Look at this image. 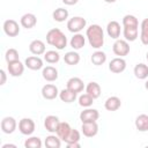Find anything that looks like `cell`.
I'll return each instance as SVG.
<instances>
[{"instance_id":"cell-1","label":"cell","mask_w":148,"mask_h":148,"mask_svg":"<svg viewBox=\"0 0 148 148\" xmlns=\"http://www.w3.org/2000/svg\"><path fill=\"white\" fill-rule=\"evenodd\" d=\"M87 37L92 47L98 49V47L103 46V43H104L103 30L98 24H91L87 29Z\"/></svg>"},{"instance_id":"cell-2","label":"cell","mask_w":148,"mask_h":148,"mask_svg":"<svg viewBox=\"0 0 148 148\" xmlns=\"http://www.w3.org/2000/svg\"><path fill=\"white\" fill-rule=\"evenodd\" d=\"M86 27V20L80 16H75L67 22V28L72 32H77Z\"/></svg>"},{"instance_id":"cell-3","label":"cell","mask_w":148,"mask_h":148,"mask_svg":"<svg viewBox=\"0 0 148 148\" xmlns=\"http://www.w3.org/2000/svg\"><path fill=\"white\" fill-rule=\"evenodd\" d=\"M18 130L22 134L29 135L35 131V123L30 118H23L18 123Z\"/></svg>"},{"instance_id":"cell-4","label":"cell","mask_w":148,"mask_h":148,"mask_svg":"<svg viewBox=\"0 0 148 148\" xmlns=\"http://www.w3.org/2000/svg\"><path fill=\"white\" fill-rule=\"evenodd\" d=\"M113 52L116 56H119V57H123V56H126L128 52H130V45L126 40H123V39H118L116 40V43L113 44V47H112Z\"/></svg>"},{"instance_id":"cell-5","label":"cell","mask_w":148,"mask_h":148,"mask_svg":"<svg viewBox=\"0 0 148 148\" xmlns=\"http://www.w3.org/2000/svg\"><path fill=\"white\" fill-rule=\"evenodd\" d=\"M3 30L8 36L15 37L20 32V27H18V23L15 20H7L3 23Z\"/></svg>"},{"instance_id":"cell-6","label":"cell","mask_w":148,"mask_h":148,"mask_svg":"<svg viewBox=\"0 0 148 148\" xmlns=\"http://www.w3.org/2000/svg\"><path fill=\"white\" fill-rule=\"evenodd\" d=\"M99 117V113L95 109H87L83 110L80 113V119L82 123H89V121H96Z\"/></svg>"},{"instance_id":"cell-7","label":"cell","mask_w":148,"mask_h":148,"mask_svg":"<svg viewBox=\"0 0 148 148\" xmlns=\"http://www.w3.org/2000/svg\"><path fill=\"white\" fill-rule=\"evenodd\" d=\"M15 128H16V121L13 117H5L1 120V130L5 133L10 134L15 131Z\"/></svg>"},{"instance_id":"cell-8","label":"cell","mask_w":148,"mask_h":148,"mask_svg":"<svg viewBox=\"0 0 148 148\" xmlns=\"http://www.w3.org/2000/svg\"><path fill=\"white\" fill-rule=\"evenodd\" d=\"M82 132L86 136L91 138L97 134L98 132V125L96 121H89V123H82Z\"/></svg>"},{"instance_id":"cell-9","label":"cell","mask_w":148,"mask_h":148,"mask_svg":"<svg viewBox=\"0 0 148 148\" xmlns=\"http://www.w3.org/2000/svg\"><path fill=\"white\" fill-rule=\"evenodd\" d=\"M126 67V61L123 58H114L111 60L109 68L112 73H121Z\"/></svg>"},{"instance_id":"cell-10","label":"cell","mask_w":148,"mask_h":148,"mask_svg":"<svg viewBox=\"0 0 148 148\" xmlns=\"http://www.w3.org/2000/svg\"><path fill=\"white\" fill-rule=\"evenodd\" d=\"M42 95L44 98L46 99H53L57 97L58 95V88L54 86V84H45L43 88H42Z\"/></svg>"},{"instance_id":"cell-11","label":"cell","mask_w":148,"mask_h":148,"mask_svg":"<svg viewBox=\"0 0 148 148\" xmlns=\"http://www.w3.org/2000/svg\"><path fill=\"white\" fill-rule=\"evenodd\" d=\"M8 71H9V74H12L13 76H20L23 73L24 67L20 60H16V61L8 64Z\"/></svg>"},{"instance_id":"cell-12","label":"cell","mask_w":148,"mask_h":148,"mask_svg":"<svg viewBox=\"0 0 148 148\" xmlns=\"http://www.w3.org/2000/svg\"><path fill=\"white\" fill-rule=\"evenodd\" d=\"M67 88L74 92H80L83 90V81L80 77H71L67 81Z\"/></svg>"},{"instance_id":"cell-13","label":"cell","mask_w":148,"mask_h":148,"mask_svg":"<svg viewBox=\"0 0 148 148\" xmlns=\"http://www.w3.org/2000/svg\"><path fill=\"white\" fill-rule=\"evenodd\" d=\"M59 124H60V121H59L58 117H56V116H47L45 118V121H44L45 128L49 132H57Z\"/></svg>"},{"instance_id":"cell-14","label":"cell","mask_w":148,"mask_h":148,"mask_svg":"<svg viewBox=\"0 0 148 148\" xmlns=\"http://www.w3.org/2000/svg\"><path fill=\"white\" fill-rule=\"evenodd\" d=\"M37 23V18L34 14L31 13H28V14H24L22 17H21V24L23 28L25 29H30V28H34Z\"/></svg>"},{"instance_id":"cell-15","label":"cell","mask_w":148,"mask_h":148,"mask_svg":"<svg viewBox=\"0 0 148 148\" xmlns=\"http://www.w3.org/2000/svg\"><path fill=\"white\" fill-rule=\"evenodd\" d=\"M29 50L34 54H37V56L38 54H42V53L45 52V44L42 40H39V39H35V40H32L30 43Z\"/></svg>"},{"instance_id":"cell-16","label":"cell","mask_w":148,"mask_h":148,"mask_svg":"<svg viewBox=\"0 0 148 148\" xmlns=\"http://www.w3.org/2000/svg\"><path fill=\"white\" fill-rule=\"evenodd\" d=\"M25 65H27L28 68H30V69H32V71H37V69L42 68L43 61H42L40 58L32 56V57H28V58L25 59Z\"/></svg>"},{"instance_id":"cell-17","label":"cell","mask_w":148,"mask_h":148,"mask_svg":"<svg viewBox=\"0 0 148 148\" xmlns=\"http://www.w3.org/2000/svg\"><path fill=\"white\" fill-rule=\"evenodd\" d=\"M106 29H108V34L111 38H118L119 37V35H120V24L117 21L109 22Z\"/></svg>"},{"instance_id":"cell-18","label":"cell","mask_w":148,"mask_h":148,"mask_svg":"<svg viewBox=\"0 0 148 148\" xmlns=\"http://www.w3.org/2000/svg\"><path fill=\"white\" fill-rule=\"evenodd\" d=\"M120 105H121V102L117 96L109 97L105 101V109L108 111H116V110H118L120 108Z\"/></svg>"},{"instance_id":"cell-19","label":"cell","mask_w":148,"mask_h":148,"mask_svg":"<svg viewBox=\"0 0 148 148\" xmlns=\"http://www.w3.org/2000/svg\"><path fill=\"white\" fill-rule=\"evenodd\" d=\"M43 77L46 80V81H54L57 80L58 77V71L52 67V66H46L44 69H43Z\"/></svg>"},{"instance_id":"cell-20","label":"cell","mask_w":148,"mask_h":148,"mask_svg":"<svg viewBox=\"0 0 148 148\" xmlns=\"http://www.w3.org/2000/svg\"><path fill=\"white\" fill-rule=\"evenodd\" d=\"M135 127L141 132L148 131V116L147 114L138 116L135 119Z\"/></svg>"},{"instance_id":"cell-21","label":"cell","mask_w":148,"mask_h":148,"mask_svg":"<svg viewBox=\"0 0 148 148\" xmlns=\"http://www.w3.org/2000/svg\"><path fill=\"white\" fill-rule=\"evenodd\" d=\"M86 90H87V94H89L94 99L99 97L101 95V87L97 82H89Z\"/></svg>"},{"instance_id":"cell-22","label":"cell","mask_w":148,"mask_h":148,"mask_svg":"<svg viewBox=\"0 0 148 148\" xmlns=\"http://www.w3.org/2000/svg\"><path fill=\"white\" fill-rule=\"evenodd\" d=\"M60 98H61V101L65 102V103H72V102H74L75 98H76V92H74V91H72L71 89L66 88V89L61 90V92H60Z\"/></svg>"},{"instance_id":"cell-23","label":"cell","mask_w":148,"mask_h":148,"mask_svg":"<svg viewBox=\"0 0 148 148\" xmlns=\"http://www.w3.org/2000/svg\"><path fill=\"white\" fill-rule=\"evenodd\" d=\"M124 36L126 40H135L138 37V27H124Z\"/></svg>"},{"instance_id":"cell-24","label":"cell","mask_w":148,"mask_h":148,"mask_svg":"<svg viewBox=\"0 0 148 148\" xmlns=\"http://www.w3.org/2000/svg\"><path fill=\"white\" fill-rule=\"evenodd\" d=\"M61 34H62L61 30L58 29V28H54V29L49 30V32L46 34V42H47V44H50V45H54L56 40L59 38V36H60Z\"/></svg>"},{"instance_id":"cell-25","label":"cell","mask_w":148,"mask_h":148,"mask_svg":"<svg viewBox=\"0 0 148 148\" xmlns=\"http://www.w3.org/2000/svg\"><path fill=\"white\" fill-rule=\"evenodd\" d=\"M71 130H72V128H71L69 124L64 121V123H60V124H59L58 130H57V134H58V136H59L60 139L65 140V139L67 138V135L69 134Z\"/></svg>"},{"instance_id":"cell-26","label":"cell","mask_w":148,"mask_h":148,"mask_svg":"<svg viewBox=\"0 0 148 148\" xmlns=\"http://www.w3.org/2000/svg\"><path fill=\"white\" fill-rule=\"evenodd\" d=\"M134 74L138 79H146L148 76V66L145 64H138L134 67Z\"/></svg>"},{"instance_id":"cell-27","label":"cell","mask_w":148,"mask_h":148,"mask_svg":"<svg viewBox=\"0 0 148 148\" xmlns=\"http://www.w3.org/2000/svg\"><path fill=\"white\" fill-rule=\"evenodd\" d=\"M105 60H106V56L102 51H96V52H94L91 54V62L94 65H96V66H99V65L104 64Z\"/></svg>"},{"instance_id":"cell-28","label":"cell","mask_w":148,"mask_h":148,"mask_svg":"<svg viewBox=\"0 0 148 148\" xmlns=\"http://www.w3.org/2000/svg\"><path fill=\"white\" fill-rule=\"evenodd\" d=\"M83 45H84V37H83V35L76 34V35H74V36L72 37V39H71V46H72L73 49L79 50V49H81Z\"/></svg>"},{"instance_id":"cell-29","label":"cell","mask_w":148,"mask_h":148,"mask_svg":"<svg viewBox=\"0 0 148 148\" xmlns=\"http://www.w3.org/2000/svg\"><path fill=\"white\" fill-rule=\"evenodd\" d=\"M64 60L68 65H76L80 61V56L74 51H71V52H67L64 56Z\"/></svg>"},{"instance_id":"cell-30","label":"cell","mask_w":148,"mask_h":148,"mask_svg":"<svg viewBox=\"0 0 148 148\" xmlns=\"http://www.w3.org/2000/svg\"><path fill=\"white\" fill-rule=\"evenodd\" d=\"M68 17V12L65 8H58L53 12V18L57 22H62Z\"/></svg>"},{"instance_id":"cell-31","label":"cell","mask_w":148,"mask_h":148,"mask_svg":"<svg viewBox=\"0 0 148 148\" xmlns=\"http://www.w3.org/2000/svg\"><path fill=\"white\" fill-rule=\"evenodd\" d=\"M45 146L47 148H59L60 147V140L54 135H49L45 139Z\"/></svg>"},{"instance_id":"cell-32","label":"cell","mask_w":148,"mask_h":148,"mask_svg":"<svg viewBox=\"0 0 148 148\" xmlns=\"http://www.w3.org/2000/svg\"><path fill=\"white\" fill-rule=\"evenodd\" d=\"M24 146H25V148H40L42 142H40V139L39 138L32 136V138L25 140Z\"/></svg>"},{"instance_id":"cell-33","label":"cell","mask_w":148,"mask_h":148,"mask_svg":"<svg viewBox=\"0 0 148 148\" xmlns=\"http://www.w3.org/2000/svg\"><path fill=\"white\" fill-rule=\"evenodd\" d=\"M123 24H124V27H138L139 22H138V18L135 16L125 15L124 18H123Z\"/></svg>"},{"instance_id":"cell-34","label":"cell","mask_w":148,"mask_h":148,"mask_svg":"<svg viewBox=\"0 0 148 148\" xmlns=\"http://www.w3.org/2000/svg\"><path fill=\"white\" fill-rule=\"evenodd\" d=\"M92 102H94V98L87 92L81 95L80 98H79V103H80L81 106H90L92 104Z\"/></svg>"},{"instance_id":"cell-35","label":"cell","mask_w":148,"mask_h":148,"mask_svg":"<svg viewBox=\"0 0 148 148\" xmlns=\"http://www.w3.org/2000/svg\"><path fill=\"white\" fill-rule=\"evenodd\" d=\"M79 140H80V133H79V131L72 128L71 132H69V134L67 135V138L64 141L67 142V143H72V142H77Z\"/></svg>"},{"instance_id":"cell-36","label":"cell","mask_w":148,"mask_h":148,"mask_svg":"<svg viewBox=\"0 0 148 148\" xmlns=\"http://www.w3.org/2000/svg\"><path fill=\"white\" fill-rule=\"evenodd\" d=\"M16 60H18V52L15 49L7 50V52H6V61L9 64V62H13V61H16Z\"/></svg>"},{"instance_id":"cell-37","label":"cell","mask_w":148,"mask_h":148,"mask_svg":"<svg viewBox=\"0 0 148 148\" xmlns=\"http://www.w3.org/2000/svg\"><path fill=\"white\" fill-rule=\"evenodd\" d=\"M44 59L50 64H54L59 60V54L56 51H47L44 56Z\"/></svg>"},{"instance_id":"cell-38","label":"cell","mask_w":148,"mask_h":148,"mask_svg":"<svg viewBox=\"0 0 148 148\" xmlns=\"http://www.w3.org/2000/svg\"><path fill=\"white\" fill-rule=\"evenodd\" d=\"M66 44H67V38H66V36H65L64 34H61V35L59 36V38L56 40V43H54L53 46H56L57 49L61 50V49H64V47L66 46Z\"/></svg>"},{"instance_id":"cell-39","label":"cell","mask_w":148,"mask_h":148,"mask_svg":"<svg viewBox=\"0 0 148 148\" xmlns=\"http://www.w3.org/2000/svg\"><path fill=\"white\" fill-rule=\"evenodd\" d=\"M140 38H141L142 44L148 45V32H146V31H141V36H140Z\"/></svg>"},{"instance_id":"cell-40","label":"cell","mask_w":148,"mask_h":148,"mask_svg":"<svg viewBox=\"0 0 148 148\" xmlns=\"http://www.w3.org/2000/svg\"><path fill=\"white\" fill-rule=\"evenodd\" d=\"M141 31L148 32V18H145L141 23Z\"/></svg>"},{"instance_id":"cell-41","label":"cell","mask_w":148,"mask_h":148,"mask_svg":"<svg viewBox=\"0 0 148 148\" xmlns=\"http://www.w3.org/2000/svg\"><path fill=\"white\" fill-rule=\"evenodd\" d=\"M6 81V74L3 69H0V84H3Z\"/></svg>"},{"instance_id":"cell-42","label":"cell","mask_w":148,"mask_h":148,"mask_svg":"<svg viewBox=\"0 0 148 148\" xmlns=\"http://www.w3.org/2000/svg\"><path fill=\"white\" fill-rule=\"evenodd\" d=\"M62 2H64V3H66V5L72 6V5H75V3L77 2V0H62Z\"/></svg>"},{"instance_id":"cell-43","label":"cell","mask_w":148,"mask_h":148,"mask_svg":"<svg viewBox=\"0 0 148 148\" xmlns=\"http://www.w3.org/2000/svg\"><path fill=\"white\" fill-rule=\"evenodd\" d=\"M67 146H68V148H79V147H80V145H79L77 142H72V143H67Z\"/></svg>"},{"instance_id":"cell-44","label":"cell","mask_w":148,"mask_h":148,"mask_svg":"<svg viewBox=\"0 0 148 148\" xmlns=\"http://www.w3.org/2000/svg\"><path fill=\"white\" fill-rule=\"evenodd\" d=\"M2 148H16V146L15 145H8L7 143V145H3Z\"/></svg>"},{"instance_id":"cell-45","label":"cell","mask_w":148,"mask_h":148,"mask_svg":"<svg viewBox=\"0 0 148 148\" xmlns=\"http://www.w3.org/2000/svg\"><path fill=\"white\" fill-rule=\"evenodd\" d=\"M106 2H110V3H112V2H114V1H117V0H105Z\"/></svg>"},{"instance_id":"cell-46","label":"cell","mask_w":148,"mask_h":148,"mask_svg":"<svg viewBox=\"0 0 148 148\" xmlns=\"http://www.w3.org/2000/svg\"><path fill=\"white\" fill-rule=\"evenodd\" d=\"M145 87H146V89H148V80H147V82L145 83Z\"/></svg>"},{"instance_id":"cell-47","label":"cell","mask_w":148,"mask_h":148,"mask_svg":"<svg viewBox=\"0 0 148 148\" xmlns=\"http://www.w3.org/2000/svg\"><path fill=\"white\" fill-rule=\"evenodd\" d=\"M147 60H148V52H147Z\"/></svg>"}]
</instances>
